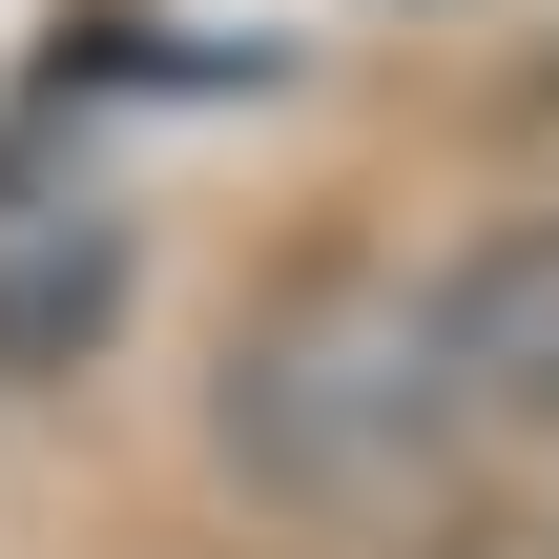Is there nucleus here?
Wrapping results in <instances>:
<instances>
[{
	"mask_svg": "<svg viewBox=\"0 0 559 559\" xmlns=\"http://www.w3.org/2000/svg\"><path fill=\"white\" fill-rule=\"evenodd\" d=\"M456 436L477 415H456V353H436V270H394V249L290 270L207 373V456L270 519H394V498H436Z\"/></svg>",
	"mask_w": 559,
	"mask_h": 559,
	"instance_id": "f257e3e1",
	"label": "nucleus"
},
{
	"mask_svg": "<svg viewBox=\"0 0 559 559\" xmlns=\"http://www.w3.org/2000/svg\"><path fill=\"white\" fill-rule=\"evenodd\" d=\"M436 353H456V415H477L498 456H559V207L477 228V249L436 270Z\"/></svg>",
	"mask_w": 559,
	"mask_h": 559,
	"instance_id": "f03ea898",
	"label": "nucleus"
},
{
	"mask_svg": "<svg viewBox=\"0 0 559 559\" xmlns=\"http://www.w3.org/2000/svg\"><path fill=\"white\" fill-rule=\"evenodd\" d=\"M41 332H104V249H83V270H41V290H0V353H41Z\"/></svg>",
	"mask_w": 559,
	"mask_h": 559,
	"instance_id": "7ed1b4c3",
	"label": "nucleus"
},
{
	"mask_svg": "<svg viewBox=\"0 0 559 559\" xmlns=\"http://www.w3.org/2000/svg\"><path fill=\"white\" fill-rule=\"evenodd\" d=\"M436 559H498V539H436Z\"/></svg>",
	"mask_w": 559,
	"mask_h": 559,
	"instance_id": "20e7f679",
	"label": "nucleus"
}]
</instances>
